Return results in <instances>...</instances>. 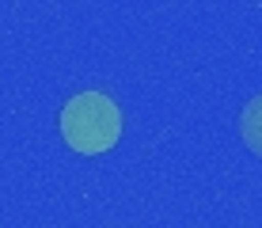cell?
I'll use <instances>...</instances> for the list:
<instances>
[{
    "mask_svg": "<svg viewBox=\"0 0 262 228\" xmlns=\"http://www.w3.org/2000/svg\"><path fill=\"white\" fill-rule=\"evenodd\" d=\"M239 133H243V141L262 156V95H255L247 103V111H243V118H239Z\"/></svg>",
    "mask_w": 262,
    "mask_h": 228,
    "instance_id": "7a4b0ae2",
    "label": "cell"
},
{
    "mask_svg": "<svg viewBox=\"0 0 262 228\" xmlns=\"http://www.w3.org/2000/svg\"><path fill=\"white\" fill-rule=\"evenodd\" d=\"M61 133L84 156L111 152L114 141L122 137V111L114 107V99L99 95V91H84V95L69 99V107L61 111Z\"/></svg>",
    "mask_w": 262,
    "mask_h": 228,
    "instance_id": "6da1fadb",
    "label": "cell"
}]
</instances>
